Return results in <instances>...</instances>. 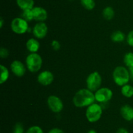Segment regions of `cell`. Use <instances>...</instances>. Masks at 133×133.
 <instances>
[{"label": "cell", "mask_w": 133, "mask_h": 133, "mask_svg": "<svg viewBox=\"0 0 133 133\" xmlns=\"http://www.w3.org/2000/svg\"><path fill=\"white\" fill-rule=\"evenodd\" d=\"M51 45L52 48H53L55 51H58L61 49V43L57 40H53V41L51 42Z\"/></svg>", "instance_id": "484cf974"}, {"label": "cell", "mask_w": 133, "mask_h": 133, "mask_svg": "<svg viewBox=\"0 0 133 133\" xmlns=\"http://www.w3.org/2000/svg\"><path fill=\"white\" fill-rule=\"evenodd\" d=\"M32 12L33 14V19L37 22H44L48 18V12L42 7H34L32 9Z\"/></svg>", "instance_id": "7c38bea8"}, {"label": "cell", "mask_w": 133, "mask_h": 133, "mask_svg": "<svg viewBox=\"0 0 133 133\" xmlns=\"http://www.w3.org/2000/svg\"><path fill=\"white\" fill-rule=\"evenodd\" d=\"M26 133H44V130L40 126L38 125H33L27 129Z\"/></svg>", "instance_id": "603a6c76"}, {"label": "cell", "mask_w": 133, "mask_h": 133, "mask_svg": "<svg viewBox=\"0 0 133 133\" xmlns=\"http://www.w3.org/2000/svg\"><path fill=\"white\" fill-rule=\"evenodd\" d=\"M48 133H64V132L59 128H53L48 132Z\"/></svg>", "instance_id": "83f0119b"}, {"label": "cell", "mask_w": 133, "mask_h": 133, "mask_svg": "<svg viewBox=\"0 0 133 133\" xmlns=\"http://www.w3.org/2000/svg\"><path fill=\"white\" fill-rule=\"evenodd\" d=\"M9 52L6 48H3V47H1V49H0V57L1 58H6V57L9 56Z\"/></svg>", "instance_id": "4316f807"}, {"label": "cell", "mask_w": 133, "mask_h": 133, "mask_svg": "<svg viewBox=\"0 0 133 133\" xmlns=\"http://www.w3.org/2000/svg\"><path fill=\"white\" fill-rule=\"evenodd\" d=\"M112 78L114 83L118 86L122 87L127 84L131 80L129 69L125 66H116L112 72Z\"/></svg>", "instance_id": "7a4b0ae2"}, {"label": "cell", "mask_w": 133, "mask_h": 133, "mask_svg": "<svg viewBox=\"0 0 133 133\" xmlns=\"http://www.w3.org/2000/svg\"><path fill=\"white\" fill-rule=\"evenodd\" d=\"M94 93L88 88L81 89L75 93L73 97V103L77 108H84L95 102Z\"/></svg>", "instance_id": "6da1fadb"}, {"label": "cell", "mask_w": 133, "mask_h": 133, "mask_svg": "<svg viewBox=\"0 0 133 133\" xmlns=\"http://www.w3.org/2000/svg\"><path fill=\"white\" fill-rule=\"evenodd\" d=\"M43 59L38 53H31L25 59V65L29 71L35 73L38 72L42 66Z\"/></svg>", "instance_id": "3957f363"}, {"label": "cell", "mask_w": 133, "mask_h": 133, "mask_svg": "<svg viewBox=\"0 0 133 133\" xmlns=\"http://www.w3.org/2000/svg\"><path fill=\"white\" fill-rule=\"evenodd\" d=\"M102 15L103 17L107 20H111L115 16V11L112 7H106L103 10Z\"/></svg>", "instance_id": "e0dca14e"}, {"label": "cell", "mask_w": 133, "mask_h": 133, "mask_svg": "<svg viewBox=\"0 0 133 133\" xmlns=\"http://www.w3.org/2000/svg\"><path fill=\"white\" fill-rule=\"evenodd\" d=\"M48 107L54 113H58L62 112L64 108V104L60 97L56 95H50L47 99Z\"/></svg>", "instance_id": "ba28073f"}, {"label": "cell", "mask_w": 133, "mask_h": 133, "mask_svg": "<svg viewBox=\"0 0 133 133\" xmlns=\"http://www.w3.org/2000/svg\"><path fill=\"white\" fill-rule=\"evenodd\" d=\"M48 32V27L44 22H38L32 28V34L36 39H44L46 37Z\"/></svg>", "instance_id": "9c48e42d"}, {"label": "cell", "mask_w": 133, "mask_h": 133, "mask_svg": "<svg viewBox=\"0 0 133 133\" xmlns=\"http://www.w3.org/2000/svg\"><path fill=\"white\" fill-rule=\"evenodd\" d=\"M16 1L18 7L22 10L32 9L35 7L34 0H16Z\"/></svg>", "instance_id": "9a60e30c"}, {"label": "cell", "mask_w": 133, "mask_h": 133, "mask_svg": "<svg viewBox=\"0 0 133 133\" xmlns=\"http://www.w3.org/2000/svg\"><path fill=\"white\" fill-rule=\"evenodd\" d=\"M3 23H4V20L2 18H1L0 19V28H2L3 26Z\"/></svg>", "instance_id": "4dcf8cb0"}, {"label": "cell", "mask_w": 133, "mask_h": 133, "mask_svg": "<svg viewBox=\"0 0 133 133\" xmlns=\"http://www.w3.org/2000/svg\"><path fill=\"white\" fill-rule=\"evenodd\" d=\"M37 80L38 83L42 86H49L53 83L54 80V75L50 70H43L38 75Z\"/></svg>", "instance_id": "8fae6325"}, {"label": "cell", "mask_w": 133, "mask_h": 133, "mask_svg": "<svg viewBox=\"0 0 133 133\" xmlns=\"http://www.w3.org/2000/svg\"><path fill=\"white\" fill-rule=\"evenodd\" d=\"M103 114V108L98 103H93L87 108L85 116L90 123H96L101 119Z\"/></svg>", "instance_id": "277c9868"}, {"label": "cell", "mask_w": 133, "mask_h": 133, "mask_svg": "<svg viewBox=\"0 0 133 133\" xmlns=\"http://www.w3.org/2000/svg\"><path fill=\"white\" fill-rule=\"evenodd\" d=\"M0 69H1V77H0V83H5L8 80L10 75L9 70L5 65H0Z\"/></svg>", "instance_id": "d6986e66"}, {"label": "cell", "mask_w": 133, "mask_h": 133, "mask_svg": "<svg viewBox=\"0 0 133 133\" xmlns=\"http://www.w3.org/2000/svg\"><path fill=\"white\" fill-rule=\"evenodd\" d=\"M122 117L127 121H133V107L129 104H125L120 108Z\"/></svg>", "instance_id": "4fadbf2b"}, {"label": "cell", "mask_w": 133, "mask_h": 133, "mask_svg": "<svg viewBox=\"0 0 133 133\" xmlns=\"http://www.w3.org/2000/svg\"><path fill=\"white\" fill-rule=\"evenodd\" d=\"M121 93L122 95L126 98H131L133 96V86L131 85L127 84L124 85L121 88Z\"/></svg>", "instance_id": "ac0fdd59"}, {"label": "cell", "mask_w": 133, "mask_h": 133, "mask_svg": "<svg viewBox=\"0 0 133 133\" xmlns=\"http://www.w3.org/2000/svg\"><path fill=\"white\" fill-rule=\"evenodd\" d=\"M126 40H127V43L130 46L133 47V30L130 31L127 35L126 37Z\"/></svg>", "instance_id": "d4e9b609"}, {"label": "cell", "mask_w": 133, "mask_h": 133, "mask_svg": "<svg viewBox=\"0 0 133 133\" xmlns=\"http://www.w3.org/2000/svg\"><path fill=\"white\" fill-rule=\"evenodd\" d=\"M123 62L126 66L128 68L133 66V53L132 52H127L125 53L123 57Z\"/></svg>", "instance_id": "44dd1931"}, {"label": "cell", "mask_w": 133, "mask_h": 133, "mask_svg": "<svg viewBox=\"0 0 133 133\" xmlns=\"http://www.w3.org/2000/svg\"><path fill=\"white\" fill-rule=\"evenodd\" d=\"M12 31L18 35H22L27 32L29 29L28 22L22 17H16L12 20L10 23Z\"/></svg>", "instance_id": "8992f818"}, {"label": "cell", "mask_w": 133, "mask_h": 133, "mask_svg": "<svg viewBox=\"0 0 133 133\" xmlns=\"http://www.w3.org/2000/svg\"><path fill=\"white\" fill-rule=\"evenodd\" d=\"M22 18L25 20L27 22H30V21L32 20L33 19V14H32V9H27V10H22Z\"/></svg>", "instance_id": "7402d4cb"}, {"label": "cell", "mask_w": 133, "mask_h": 133, "mask_svg": "<svg viewBox=\"0 0 133 133\" xmlns=\"http://www.w3.org/2000/svg\"><path fill=\"white\" fill-rule=\"evenodd\" d=\"M81 5L85 9L88 10H92L96 7L95 0H81Z\"/></svg>", "instance_id": "ffe728a7"}, {"label": "cell", "mask_w": 133, "mask_h": 133, "mask_svg": "<svg viewBox=\"0 0 133 133\" xmlns=\"http://www.w3.org/2000/svg\"><path fill=\"white\" fill-rule=\"evenodd\" d=\"M13 133H24V128L20 123L16 124L13 129Z\"/></svg>", "instance_id": "cb8c5ba5"}, {"label": "cell", "mask_w": 133, "mask_h": 133, "mask_svg": "<svg viewBox=\"0 0 133 133\" xmlns=\"http://www.w3.org/2000/svg\"><path fill=\"white\" fill-rule=\"evenodd\" d=\"M26 48L30 53H37L40 47V43L35 38H30L26 42Z\"/></svg>", "instance_id": "5bb4252c"}, {"label": "cell", "mask_w": 133, "mask_h": 133, "mask_svg": "<svg viewBox=\"0 0 133 133\" xmlns=\"http://www.w3.org/2000/svg\"><path fill=\"white\" fill-rule=\"evenodd\" d=\"M12 72L17 77H22L25 75L27 66L19 60H14L10 64Z\"/></svg>", "instance_id": "30bf717a"}, {"label": "cell", "mask_w": 133, "mask_h": 133, "mask_svg": "<svg viewBox=\"0 0 133 133\" xmlns=\"http://www.w3.org/2000/svg\"><path fill=\"white\" fill-rule=\"evenodd\" d=\"M102 83V77L97 71L90 73L86 80L87 87L90 91L96 92L101 87Z\"/></svg>", "instance_id": "5b68a950"}, {"label": "cell", "mask_w": 133, "mask_h": 133, "mask_svg": "<svg viewBox=\"0 0 133 133\" xmlns=\"http://www.w3.org/2000/svg\"><path fill=\"white\" fill-rule=\"evenodd\" d=\"M96 101L99 103H105L112 99L113 92L108 87H100L94 93Z\"/></svg>", "instance_id": "52a82bcc"}, {"label": "cell", "mask_w": 133, "mask_h": 133, "mask_svg": "<svg viewBox=\"0 0 133 133\" xmlns=\"http://www.w3.org/2000/svg\"><path fill=\"white\" fill-rule=\"evenodd\" d=\"M87 133H97V132L96 130H94V129H90V130H88Z\"/></svg>", "instance_id": "1f68e13d"}, {"label": "cell", "mask_w": 133, "mask_h": 133, "mask_svg": "<svg viewBox=\"0 0 133 133\" xmlns=\"http://www.w3.org/2000/svg\"><path fill=\"white\" fill-rule=\"evenodd\" d=\"M130 74V78H131V80L133 82V66L131 67L128 68Z\"/></svg>", "instance_id": "f546056e"}, {"label": "cell", "mask_w": 133, "mask_h": 133, "mask_svg": "<svg viewBox=\"0 0 133 133\" xmlns=\"http://www.w3.org/2000/svg\"><path fill=\"white\" fill-rule=\"evenodd\" d=\"M116 133H129V131L127 130V129L122 127V128H119V129H118Z\"/></svg>", "instance_id": "f1b7e54d"}, {"label": "cell", "mask_w": 133, "mask_h": 133, "mask_svg": "<svg viewBox=\"0 0 133 133\" xmlns=\"http://www.w3.org/2000/svg\"><path fill=\"white\" fill-rule=\"evenodd\" d=\"M110 39L112 40V42L116 43H122L126 39V36L123 32L119 30H117V31H114L111 34L110 36Z\"/></svg>", "instance_id": "2e32d148"}]
</instances>
